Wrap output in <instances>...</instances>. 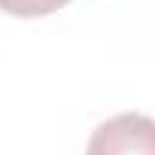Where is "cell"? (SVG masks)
<instances>
[{
	"mask_svg": "<svg viewBox=\"0 0 155 155\" xmlns=\"http://www.w3.org/2000/svg\"><path fill=\"white\" fill-rule=\"evenodd\" d=\"M152 131H155V125L146 116H137V113L116 116L94 131L88 149L91 152H152L155 149Z\"/></svg>",
	"mask_w": 155,
	"mask_h": 155,
	"instance_id": "1",
	"label": "cell"
},
{
	"mask_svg": "<svg viewBox=\"0 0 155 155\" xmlns=\"http://www.w3.org/2000/svg\"><path fill=\"white\" fill-rule=\"evenodd\" d=\"M70 0H0V12L15 18H46L58 9H64Z\"/></svg>",
	"mask_w": 155,
	"mask_h": 155,
	"instance_id": "2",
	"label": "cell"
}]
</instances>
